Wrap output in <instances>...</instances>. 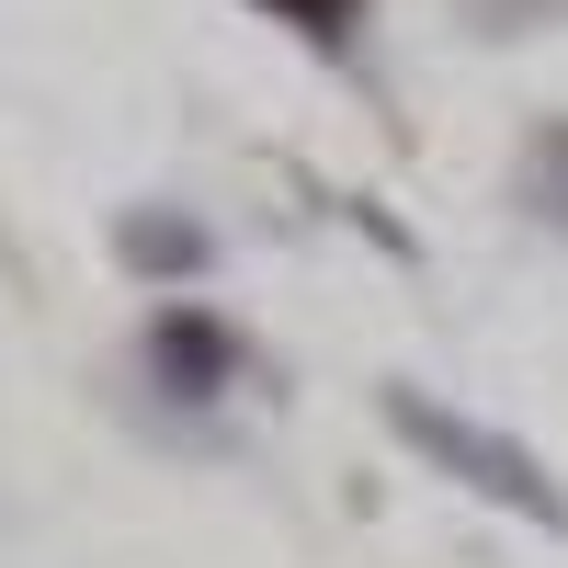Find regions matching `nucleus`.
Instances as JSON below:
<instances>
[{"label":"nucleus","instance_id":"nucleus-4","mask_svg":"<svg viewBox=\"0 0 568 568\" xmlns=\"http://www.w3.org/2000/svg\"><path fill=\"white\" fill-rule=\"evenodd\" d=\"M125 251L149 262V273H194V262H205V240H194V227H171V216H136V227H125Z\"/></svg>","mask_w":568,"mask_h":568},{"label":"nucleus","instance_id":"nucleus-5","mask_svg":"<svg viewBox=\"0 0 568 568\" xmlns=\"http://www.w3.org/2000/svg\"><path fill=\"white\" fill-rule=\"evenodd\" d=\"M251 12H273V23H296V34H318V45H342V34L364 23V0H251Z\"/></svg>","mask_w":568,"mask_h":568},{"label":"nucleus","instance_id":"nucleus-3","mask_svg":"<svg viewBox=\"0 0 568 568\" xmlns=\"http://www.w3.org/2000/svg\"><path fill=\"white\" fill-rule=\"evenodd\" d=\"M524 205L568 240V125H546V136H535V160H524Z\"/></svg>","mask_w":568,"mask_h":568},{"label":"nucleus","instance_id":"nucleus-2","mask_svg":"<svg viewBox=\"0 0 568 568\" xmlns=\"http://www.w3.org/2000/svg\"><path fill=\"white\" fill-rule=\"evenodd\" d=\"M149 353H160V375H182V387H194V398L216 387V375H227V364H240V342H227V329H216V318H194V307H171V318L149 329Z\"/></svg>","mask_w":568,"mask_h":568},{"label":"nucleus","instance_id":"nucleus-1","mask_svg":"<svg viewBox=\"0 0 568 568\" xmlns=\"http://www.w3.org/2000/svg\"><path fill=\"white\" fill-rule=\"evenodd\" d=\"M387 433L433 466V478H455L466 500H489V511H511V524H535V535H568V489L546 478L535 444L500 433V420L455 409V398H433V387H387Z\"/></svg>","mask_w":568,"mask_h":568}]
</instances>
